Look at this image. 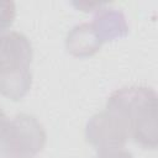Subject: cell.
<instances>
[{"mask_svg": "<svg viewBox=\"0 0 158 158\" xmlns=\"http://www.w3.org/2000/svg\"><path fill=\"white\" fill-rule=\"evenodd\" d=\"M157 93L148 86H126L115 90L106 101L121 111L131 126L132 139L143 148L156 149L158 144Z\"/></svg>", "mask_w": 158, "mask_h": 158, "instance_id": "cell-1", "label": "cell"}, {"mask_svg": "<svg viewBox=\"0 0 158 158\" xmlns=\"http://www.w3.org/2000/svg\"><path fill=\"white\" fill-rule=\"evenodd\" d=\"M32 57V44L23 33H0V94L2 96L17 101L30 91Z\"/></svg>", "mask_w": 158, "mask_h": 158, "instance_id": "cell-2", "label": "cell"}, {"mask_svg": "<svg viewBox=\"0 0 158 158\" xmlns=\"http://www.w3.org/2000/svg\"><path fill=\"white\" fill-rule=\"evenodd\" d=\"M46 141L44 127L35 116L17 114L0 135V158H35Z\"/></svg>", "mask_w": 158, "mask_h": 158, "instance_id": "cell-3", "label": "cell"}, {"mask_svg": "<svg viewBox=\"0 0 158 158\" xmlns=\"http://www.w3.org/2000/svg\"><path fill=\"white\" fill-rule=\"evenodd\" d=\"M130 137L131 126L127 117L111 106L93 115L85 126V139L98 153L121 149Z\"/></svg>", "mask_w": 158, "mask_h": 158, "instance_id": "cell-4", "label": "cell"}, {"mask_svg": "<svg viewBox=\"0 0 158 158\" xmlns=\"http://www.w3.org/2000/svg\"><path fill=\"white\" fill-rule=\"evenodd\" d=\"M94 36L102 46L105 42L118 40L128 35V25L122 11L102 6L95 11L93 21L89 22Z\"/></svg>", "mask_w": 158, "mask_h": 158, "instance_id": "cell-5", "label": "cell"}, {"mask_svg": "<svg viewBox=\"0 0 158 158\" xmlns=\"http://www.w3.org/2000/svg\"><path fill=\"white\" fill-rule=\"evenodd\" d=\"M67 51L78 58H88L94 56L101 44L93 33L89 22L75 25L65 37Z\"/></svg>", "mask_w": 158, "mask_h": 158, "instance_id": "cell-6", "label": "cell"}, {"mask_svg": "<svg viewBox=\"0 0 158 158\" xmlns=\"http://www.w3.org/2000/svg\"><path fill=\"white\" fill-rule=\"evenodd\" d=\"M15 15L16 10L12 1H0V32L11 27Z\"/></svg>", "mask_w": 158, "mask_h": 158, "instance_id": "cell-7", "label": "cell"}, {"mask_svg": "<svg viewBox=\"0 0 158 158\" xmlns=\"http://www.w3.org/2000/svg\"><path fill=\"white\" fill-rule=\"evenodd\" d=\"M96 158H133L132 153L123 149H115V151H106L99 152Z\"/></svg>", "mask_w": 158, "mask_h": 158, "instance_id": "cell-8", "label": "cell"}, {"mask_svg": "<svg viewBox=\"0 0 158 158\" xmlns=\"http://www.w3.org/2000/svg\"><path fill=\"white\" fill-rule=\"evenodd\" d=\"M77 9L81 10V11H85V12H91V11H96L99 10L100 7L107 5V2H88V1H83V2H77V1H73L72 2Z\"/></svg>", "mask_w": 158, "mask_h": 158, "instance_id": "cell-9", "label": "cell"}, {"mask_svg": "<svg viewBox=\"0 0 158 158\" xmlns=\"http://www.w3.org/2000/svg\"><path fill=\"white\" fill-rule=\"evenodd\" d=\"M7 117H6V115L4 114V111L1 110V107H0V135L2 133V131H4V128H5V126H6V123H7Z\"/></svg>", "mask_w": 158, "mask_h": 158, "instance_id": "cell-10", "label": "cell"}]
</instances>
